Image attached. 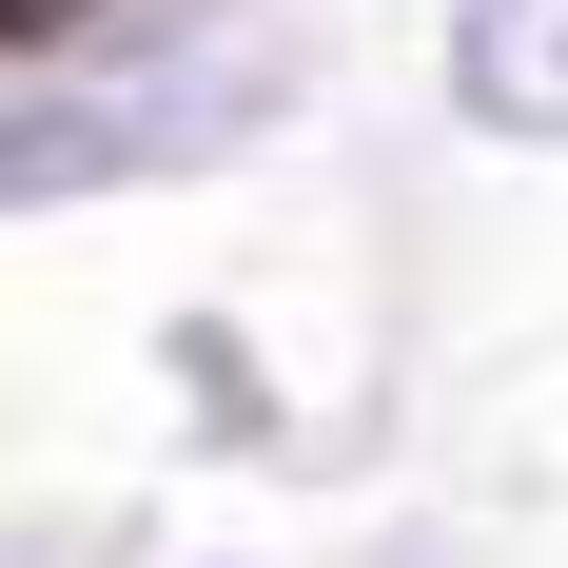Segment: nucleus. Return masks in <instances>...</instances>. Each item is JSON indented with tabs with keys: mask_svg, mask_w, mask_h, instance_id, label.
Returning <instances> with one entry per match:
<instances>
[{
	"mask_svg": "<svg viewBox=\"0 0 568 568\" xmlns=\"http://www.w3.org/2000/svg\"><path fill=\"white\" fill-rule=\"evenodd\" d=\"M0 20H20V40H59V20H79V0H0Z\"/></svg>",
	"mask_w": 568,
	"mask_h": 568,
	"instance_id": "7ed1b4c3",
	"label": "nucleus"
},
{
	"mask_svg": "<svg viewBox=\"0 0 568 568\" xmlns=\"http://www.w3.org/2000/svg\"><path fill=\"white\" fill-rule=\"evenodd\" d=\"M452 99L549 158L568 138V0H452Z\"/></svg>",
	"mask_w": 568,
	"mask_h": 568,
	"instance_id": "f03ea898",
	"label": "nucleus"
},
{
	"mask_svg": "<svg viewBox=\"0 0 568 568\" xmlns=\"http://www.w3.org/2000/svg\"><path fill=\"white\" fill-rule=\"evenodd\" d=\"M294 99V40L275 20H138L99 59H40L20 99H0V196L59 216V196H99V176H196L235 138H275Z\"/></svg>",
	"mask_w": 568,
	"mask_h": 568,
	"instance_id": "f257e3e1",
	"label": "nucleus"
}]
</instances>
